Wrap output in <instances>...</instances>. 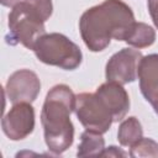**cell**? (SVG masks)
<instances>
[{"instance_id":"52a82bcc","label":"cell","mask_w":158,"mask_h":158,"mask_svg":"<svg viewBox=\"0 0 158 158\" xmlns=\"http://www.w3.org/2000/svg\"><path fill=\"white\" fill-rule=\"evenodd\" d=\"M1 128L11 141H21L35 130V109L31 102L12 104V107L2 116Z\"/></svg>"},{"instance_id":"5b68a950","label":"cell","mask_w":158,"mask_h":158,"mask_svg":"<svg viewBox=\"0 0 158 158\" xmlns=\"http://www.w3.org/2000/svg\"><path fill=\"white\" fill-rule=\"evenodd\" d=\"M74 114L85 130L104 135L114 123V116L106 102L96 93H80L75 98Z\"/></svg>"},{"instance_id":"5bb4252c","label":"cell","mask_w":158,"mask_h":158,"mask_svg":"<svg viewBox=\"0 0 158 158\" xmlns=\"http://www.w3.org/2000/svg\"><path fill=\"white\" fill-rule=\"evenodd\" d=\"M130 157L132 158H147V157H158V142L152 138L142 137L133 146L130 147Z\"/></svg>"},{"instance_id":"277c9868","label":"cell","mask_w":158,"mask_h":158,"mask_svg":"<svg viewBox=\"0 0 158 158\" xmlns=\"http://www.w3.org/2000/svg\"><path fill=\"white\" fill-rule=\"evenodd\" d=\"M32 51L40 62L64 70L77 69L83 60L79 46L65 35L58 32L44 33L36 42Z\"/></svg>"},{"instance_id":"4fadbf2b","label":"cell","mask_w":158,"mask_h":158,"mask_svg":"<svg viewBox=\"0 0 158 158\" xmlns=\"http://www.w3.org/2000/svg\"><path fill=\"white\" fill-rule=\"evenodd\" d=\"M105 148V139L101 133L85 130L80 135V143L78 146L77 156L78 157H89L99 156Z\"/></svg>"},{"instance_id":"8fae6325","label":"cell","mask_w":158,"mask_h":158,"mask_svg":"<svg viewBox=\"0 0 158 158\" xmlns=\"http://www.w3.org/2000/svg\"><path fill=\"white\" fill-rule=\"evenodd\" d=\"M156 41V31L152 26L144 22H133L131 28L128 30L125 42L137 49L149 47Z\"/></svg>"},{"instance_id":"ba28073f","label":"cell","mask_w":158,"mask_h":158,"mask_svg":"<svg viewBox=\"0 0 158 158\" xmlns=\"http://www.w3.org/2000/svg\"><path fill=\"white\" fill-rule=\"evenodd\" d=\"M41 91V81L37 74L30 69L14 72L5 85V94L12 104L33 102Z\"/></svg>"},{"instance_id":"7a4b0ae2","label":"cell","mask_w":158,"mask_h":158,"mask_svg":"<svg viewBox=\"0 0 158 158\" xmlns=\"http://www.w3.org/2000/svg\"><path fill=\"white\" fill-rule=\"evenodd\" d=\"M75 98L77 95L65 84L54 85L46 95L41 123L46 146L54 156L62 154L73 144L74 125L70 115L75 109Z\"/></svg>"},{"instance_id":"3957f363","label":"cell","mask_w":158,"mask_h":158,"mask_svg":"<svg viewBox=\"0 0 158 158\" xmlns=\"http://www.w3.org/2000/svg\"><path fill=\"white\" fill-rule=\"evenodd\" d=\"M52 0H23L11 7L5 42L10 46L22 44L33 49L36 42L46 33L44 22L52 16Z\"/></svg>"},{"instance_id":"2e32d148","label":"cell","mask_w":158,"mask_h":158,"mask_svg":"<svg viewBox=\"0 0 158 158\" xmlns=\"http://www.w3.org/2000/svg\"><path fill=\"white\" fill-rule=\"evenodd\" d=\"M147 7H148V12L151 15L152 21L156 28L158 30V0H148Z\"/></svg>"},{"instance_id":"8992f818","label":"cell","mask_w":158,"mask_h":158,"mask_svg":"<svg viewBox=\"0 0 158 158\" xmlns=\"http://www.w3.org/2000/svg\"><path fill=\"white\" fill-rule=\"evenodd\" d=\"M142 57L141 51L136 48H122L112 54L105 67L106 81H115L122 85L135 81Z\"/></svg>"},{"instance_id":"7c38bea8","label":"cell","mask_w":158,"mask_h":158,"mask_svg":"<svg viewBox=\"0 0 158 158\" xmlns=\"http://www.w3.org/2000/svg\"><path fill=\"white\" fill-rule=\"evenodd\" d=\"M143 137V128L136 116H130L121 121L117 130L118 143L123 147H131Z\"/></svg>"},{"instance_id":"ac0fdd59","label":"cell","mask_w":158,"mask_h":158,"mask_svg":"<svg viewBox=\"0 0 158 158\" xmlns=\"http://www.w3.org/2000/svg\"><path fill=\"white\" fill-rule=\"evenodd\" d=\"M151 105L153 106V110H154V112L158 115V99H157V100H156L153 104H151Z\"/></svg>"},{"instance_id":"9c48e42d","label":"cell","mask_w":158,"mask_h":158,"mask_svg":"<svg viewBox=\"0 0 158 158\" xmlns=\"http://www.w3.org/2000/svg\"><path fill=\"white\" fill-rule=\"evenodd\" d=\"M112 112L114 122L122 121L130 110V96L122 84L106 81L98 86L95 91Z\"/></svg>"},{"instance_id":"9a60e30c","label":"cell","mask_w":158,"mask_h":158,"mask_svg":"<svg viewBox=\"0 0 158 158\" xmlns=\"http://www.w3.org/2000/svg\"><path fill=\"white\" fill-rule=\"evenodd\" d=\"M126 156H127V153L116 146H109V147L104 148V151L100 154V157H115V158L116 157H126Z\"/></svg>"},{"instance_id":"6da1fadb","label":"cell","mask_w":158,"mask_h":158,"mask_svg":"<svg viewBox=\"0 0 158 158\" xmlns=\"http://www.w3.org/2000/svg\"><path fill=\"white\" fill-rule=\"evenodd\" d=\"M133 22V11L126 2L122 0H104L81 14L79 31L89 51L101 52L112 38L125 41Z\"/></svg>"},{"instance_id":"e0dca14e","label":"cell","mask_w":158,"mask_h":158,"mask_svg":"<svg viewBox=\"0 0 158 158\" xmlns=\"http://www.w3.org/2000/svg\"><path fill=\"white\" fill-rule=\"evenodd\" d=\"M21 1H23V0H0L1 5L2 6H6V7H14L16 4H19Z\"/></svg>"},{"instance_id":"30bf717a","label":"cell","mask_w":158,"mask_h":158,"mask_svg":"<svg viewBox=\"0 0 158 158\" xmlns=\"http://www.w3.org/2000/svg\"><path fill=\"white\" fill-rule=\"evenodd\" d=\"M137 78L141 94L149 104H153L158 99V53L142 57Z\"/></svg>"}]
</instances>
